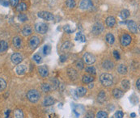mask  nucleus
I'll use <instances>...</instances> for the list:
<instances>
[{
	"instance_id": "1",
	"label": "nucleus",
	"mask_w": 140,
	"mask_h": 118,
	"mask_svg": "<svg viewBox=\"0 0 140 118\" xmlns=\"http://www.w3.org/2000/svg\"><path fill=\"white\" fill-rule=\"evenodd\" d=\"M100 81L103 86L110 87V86H112V84L113 83V76L111 75L107 74V73H104V74H102L100 76Z\"/></svg>"
},
{
	"instance_id": "2",
	"label": "nucleus",
	"mask_w": 140,
	"mask_h": 118,
	"mask_svg": "<svg viewBox=\"0 0 140 118\" xmlns=\"http://www.w3.org/2000/svg\"><path fill=\"white\" fill-rule=\"evenodd\" d=\"M27 98L31 103H36L41 98V94L36 90H30L27 93Z\"/></svg>"
},
{
	"instance_id": "3",
	"label": "nucleus",
	"mask_w": 140,
	"mask_h": 118,
	"mask_svg": "<svg viewBox=\"0 0 140 118\" xmlns=\"http://www.w3.org/2000/svg\"><path fill=\"white\" fill-rule=\"evenodd\" d=\"M35 29L36 32H38V33L45 34V33H46L48 31V25L45 23H38L36 24Z\"/></svg>"
},
{
	"instance_id": "4",
	"label": "nucleus",
	"mask_w": 140,
	"mask_h": 118,
	"mask_svg": "<svg viewBox=\"0 0 140 118\" xmlns=\"http://www.w3.org/2000/svg\"><path fill=\"white\" fill-rule=\"evenodd\" d=\"M83 59H84V62L88 65H92L96 62L95 56L92 54H90V53H85L83 56Z\"/></svg>"
},
{
	"instance_id": "5",
	"label": "nucleus",
	"mask_w": 140,
	"mask_h": 118,
	"mask_svg": "<svg viewBox=\"0 0 140 118\" xmlns=\"http://www.w3.org/2000/svg\"><path fill=\"white\" fill-rule=\"evenodd\" d=\"M38 16L43 19L48 20V21H50V20H53L54 19L53 14H51L50 12H49V11H41L38 13Z\"/></svg>"
},
{
	"instance_id": "6",
	"label": "nucleus",
	"mask_w": 140,
	"mask_h": 118,
	"mask_svg": "<svg viewBox=\"0 0 140 118\" xmlns=\"http://www.w3.org/2000/svg\"><path fill=\"white\" fill-rule=\"evenodd\" d=\"M93 5L92 0H82L80 4H79V7L82 10H88L89 8H91Z\"/></svg>"
},
{
	"instance_id": "7",
	"label": "nucleus",
	"mask_w": 140,
	"mask_h": 118,
	"mask_svg": "<svg viewBox=\"0 0 140 118\" xmlns=\"http://www.w3.org/2000/svg\"><path fill=\"white\" fill-rule=\"evenodd\" d=\"M127 27H128L129 30L131 32H133V33H137L138 32V25L134 21H133V20H129V21L127 22Z\"/></svg>"
},
{
	"instance_id": "8",
	"label": "nucleus",
	"mask_w": 140,
	"mask_h": 118,
	"mask_svg": "<svg viewBox=\"0 0 140 118\" xmlns=\"http://www.w3.org/2000/svg\"><path fill=\"white\" fill-rule=\"evenodd\" d=\"M104 30V27L101 23H95L93 27H92V32L95 35H98V34H101V32Z\"/></svg>"
},
{
	"instance_id": "9",
	"label": "nucleus",
	"mask_w": 140,
	"mask_h": 118,
	"mask_svg": "<svg viewBox=\"0 0 140 118\" xmlns=\"http://www.w3.org/2000/svg\"><path fill=\"white\" fill-rule=\"evenodd\" d=\"M11 60L14 64H19V63H20L22 62L23 56L20 54H19V53H15V54H13L11 55Z\"/></svg>"
},
{
	"instance_id": "10",
	"label": "nucleus",
	"mask_w": 140,
	"mask_h": 118,
	"mask_svg": "<svg viewBox=\"0 0 140 118\" xmlns=\"http://www.w3.org/2000/svg\"><path fill=\"white\" fill-rule=\"evenodd\" d=\"M39 44H40V39L36 36H32L29 40V45L32 50H35V49L38 46Z\"/></svg>"
},
{
	"instance_id": "11",
	"label": "nucleus",
	"mask_w": 140,
	"mask_h": 118,
	"mask_svg": "<svg viewBox=\"0 0 140 118\" xmlns=\"http://www.w3.org/2000/svg\"><path fill=\"white\" fill-rule=\"evenodd\" d=\"M131 42V36L128 34H124L122 35L121 38V43L123 46H127L128 44H130Z\"/></svg>"
},
{
	"instance_id": "12",
	"label": "nucleus",
	"mask_w": 140,
	"mask_h": 118,
	"mask_svg": "<svg viewBox=\"0 0 140 118\" xmlns=\"http://www.w3.org/2000/svg\"><path fill=\"white\" fill-rule=\"evenodd\" d=\"M38 72L40 75L43 77V78H46L49 75V69L46 66V65H43V66H41L38 69Z\"/></svg>"
},
{
	"instance_id": "13",
	"label": "nucleus",
	"mask_w": 140,
	"mask_h": 118,
	"mask_svg": "<svg viewBox=\"0 0 140 118\" xmlns=\"http://www.w3.org/2000/svg\"><path fill=\"white\" fill-rule=\"evenodd\" d=\"M67 75L69 76V78L71 79V80H75L78 79V72L75 70V69L73 68H69L67 70Z\"/></svg>"
},
{
	"instance_id": "14",
	"label": "nucleus",
	"mask_w": 140,
	"mask_h": 118,
	"mask_svg": "<svg viewBox=\"0 0 140 118\" xmlns=\"http://www.w3.org/2000/svg\"><path fill=\"white\" fill-rule=\"evenodd\" d=\"M28 70V68L25 65H19L15 68V72L18 75H24Z\"/></svg>"
},
{
	"instance_id": "15",
	"label": "nucleus",
	"mask_w": 140,
	"mask_h": 118,
	"mask_svg": "<svg viewBox=\"0 0 140 118\" xmlns=\"http://www.w3.org/2000/svg\"><path fill=\"white\" fill-rule=\"evenodd\" d=\"M54 102H55V100L52 96H46V98L44 99L43 105L44 106H46V107H49V106L53 105V104H54Z\"/></svg>"
},
{
	"instance_id": "16",
	"label": "nucleus",
	"mask_w": 140,
	"mask_h": 118,
	"mask_svg": "<svg viewBox=\"0 0 140 118\" xmlns=\"http://www.w3.org/2000/svg\"><path fill=\"white\" fill-rule=\"evenodd\" d=\"M102 66L104 69H105V70H112V69L114 67V64L113 62H111V61L106 60V61H105V62H103Z\"/></svg>"
},
{
	"instance_id": "17",
	"label": "nucleus",
	"mask_w": 140,
	"mask_h": 118,
	"mask_svg": "<svg viewBox=\"0 0 140 118\" xmlns=\"http://www.w3.org/2000/svg\"><path fill=\"white\" fill-rule=\"evenodd\" d=\"M113 95L114 96V98L120 99L123 96V95H124V91L120 90V89H118V88H115L113 91Z\"/></svg>"
},
{
	"instance_id": "18",
	"label": "nucleus",
	"mask_w": 140,
	"mask_h": 118,
	"mask_svg": "<svg viewBox=\"0 0 140 118\" xmlns=\"http://www.w3.org/2000/svg\"><path fill=\"white\" fill-rule=\"evenodd\" d=\"M13 44L16 49H20L22 45V40L19 36H15L13 39Z\"/></svg>"
},
{
	"instance_id": "19",
	"label": "nucleus",
	"mask_w": 140,
	"mask_h": 118,
	"mask_svg": "<svg viewBox=\"0 0 140 118\" xmlns=\"http://www.w3.org/2000/svg\"><path fill=\"white\" fill-rule=\"evenodd\" d=\"M75 92H76L78 97H79V96L82 97V96H85L86 92H87V90H86V88L84 87H79L77 88V90L75 91Z\"/></svg>"
},
{
	"instance_id": "20",
	"label": "nucleus",
	"mask_w": 140,
	"mask_h": 118,
	"mask_svg": "<svg viewBox=\"0 0 140 118\" xmlns=\"http://www.w3.org/2000/svg\"><path fill=\"white\" fill-rule=\"evenodd\" d=\"M115 23H116V19H115V18L113 17V16H109V17H108L106 19V24L107 26L109 27H113Z\"/></svg>"
},
{
	"instance_id": "21",
	"label": "nucleus",
	"mask_w": 140,
	"mask_h": 118,
	"mask_svg": "<svg viewBox=\"0 0 140 118\" xmlns=\"http://www.w3.org/2000/svg\"><path fill=\"white\" fill-rule=\"evenodd\" d=\"M22 33L24 36H29L32 33V28L29 25H26L24 26L23 30H22Z\"/></svg>"
},
{
	"instance_id": "22",
	"label": "nucleus",
	"mask_w": 140,
	"mask_h": 118,
	"mask_svg": "<svg viewBox=\"0 0 140 118\" xmlns=\"http://www.w3.org/2000/svg\"><path fill=\"white\" fill-rule=\"evenodd\" d=\"M117 71H118L119 74L125 75L127 72V67L125 66V65L121 64V65H119V66L117 67Z\"/></svg>"
},
{
	"instance_id": "23",
	"label": "nucleus",
	"mask_w": 140,
	"mask_h": 118,
	"mask_svg": "<svg viewBox=\"0 0 140 118\" xmlns=\"http://www.w3.org/2000/svg\"><path fill=\"white\" fill-rule=\"evenodd\" d=\"M105 98H106L105 92L104 91H101L98 94V96H97V100H98L100 103H103V102H105Z\"/></svg>"
},
{
	"instance_id": "24",
	"label": "nucleus",
	"mask_w": 140,
	"mask_h": 118,
	"mask_svg": "<svg viewBox=\"0 0 140 118\" xmlns=\"http://www.w3.org/2000/svg\"><path fill=\"white\" fill-rule=\"evenodd\" d=\"M93 80H94L93 77L91 75H84L83 79H82V81H83L84 83H92Z\"/></svg>"
},
{
	"instance_id": "25",
	"label": "nucleus",
	"mask_w": 140,
	"mask_h": 118,
	"mask_svg": "<svg viewBox=\"0 0 140 118\" xmlns=\"http://www.w3.org/2000/svg\"><path fill=\"white\" fill-rule=\"evenodd\" d=\"M8 49V44L4 41V40H1L0 41V53L5 52Z\"/></svg>"
},
{
	"instance_id": "26",
	"label": "nucleus",
	"mask_w": 140,
	"mask_h": 118,
	"mask_svg": "<svg viewBox=\"0 0 140 118\" xmlns=\"http://www.w3.org/2000/svg\"><path fill=\"white\" fill-rule=\"evenodd\" d=\"M75 40H78V41H80V42H85L86 37L84 34L81 33V32H78L75 36Z\"/></svg>"
},
{
	"instance_id": "27",
	"label": "nucleus",
	"mask_w": 140,
	"mask_h": 118,
	"mask_svg": "<svg viewBox=\"0 0 140 118\" xmlns=\"http://www.w3.org/2000/svg\"><path fill=\"white\" fill-rule=\"evenodd\" d=\"M106 41L108 42L109 44H112L114 43V40H115V38H114V36L112 34V33H108L106 35Z\"/></svg>"
},
{
	"instance_id": "28",
	"label": "nucleus",
	"mask_w": 140,
	"mask_h": 118,
	"mask_svg": "<svg viewBox=\"0 0 140 118\" xmlns=\"http://www.w3.org/2000/svg\"><path fill=\"white\" fill-rule=\"evenodd\" d=\"M71 46H72V44H71V42H66V43H64L63 45H62V48H61V50H62V51H63V52H66V51H68L71 48Z\"/></svg>"
},
{
	"instance_id": "29",
	"label": "nucleus",
	"mask_w": 140,
	"mask_h": 118,
	"mask_svg": "<svg viewBox=\"0 0 140 118\" xmlns=\"http://www.w3.org/2000/svg\"><path fill=\"white\" fill-rule=\"evenodd\" d=\"M16 10L18 11H24L27 10V5L24 3H20L19 4L17 5V7H16Z\"/></svg>"
},
{
	"instance_id": "30",
	"label": "nucleus",
	"mask_w": 140,
	"mask_h": 118,
	"mask_svg": "<svg viewBox=\"0 0 140 118\" xmlns=\"http://www.w3.org/2000/svg\"><path fill=\"white\" fill-rule=\"evenodd\" d=\"M14 117L15 118H24V112L20 109H16L14 112Z\"/></svg>"
},
{
	"instance_id": "31",
	"label": "nucleus",
	"mask_w": 140,
	"mask_h": 118,
	"mask_svg": "<svg viewBox=\"0 0 140 118\" xmlns=\"http://www.w3.org/2000/svg\"><path fill=\"white\" fill-rule=\"evenodd\" d=\"M129 15H130V11L128 10H122L120 13V16L122 19H125L127 17H129Z\"/></svg>"
},
{
	"instance_id": "32",
	"label": "nucleus",
	"mask_w": 140,
	"mask_h": 118,
	"mask_svg": "<svg viewBox=\"0 0 140 118\" xmlns=\"http://www.w3.org/2000/svg\"><path fill=\"white\" fill-rule=\"evenodd\" d=\"M122 87H123V88L126 89V90H127V89H129L130 87V83L129 80L124 79V80H122Z\"/></svg>"
},
{
	"instance_id": "33",
	"label": "nucleus",
	"mask_w": 140,
	"mask_h": 118,
	"mask_svg": "<svg viewBox=\"0 0 140 118\" xmlns=\"http://www.w3.org/2000/svg\"><path fill=\"white\" fill-rule=\"evenodd\" d=\"M96 118H108V113L105 111H100L97 112Z\"/></svg>"
},
{
	"instance_id": "34",
	"label": "nucleus",
	"mask_w": 140,
	"mask_h": 118,
	"mask_svg": "<svg viewBox=\"0 0 140 118\" xmlns=\"http://www.w3.org/2000/svg\"><path fill=\"white\" fill-rule=\"evenodd\" d=\"M75 66H76V67L78 69H79V70H83V69H84V62L82 60H80V59L77 60L76 62H75Z\"/></svg>"
},
{
	"instance_id": "35",
	"label": "nucleus",
	"mask_w": 140,
	"mask_h": 118,
	"mask_svg": "<svg viewBox=\"0 0 140 118\" xmlns=\"http://www.w3.org/2000/svg\"><path fill=\"white\" fill-rule=\"evenodd\" d=\"M42 90L44 91V92H49V91L51 90V87H50V86H49V84H47V83H43L42 84Z\"/></svg>"
},
{
	"instance_id": "36",
	"label": "nucleus",
	"mask_w": 140,
	"mask_h": 118,
	"mask_svg": "<svg viewBox=\"0 0 140 118\" xmlns=\"http://www.w3.org/2000/svg\"><path fill=\"white\" fill-rule=\"evenodd\" d=\"M6 87H7V83H6V81L4 80L3 79L0 78V91H3L4 89L6 88Z\"/></svg>"
},
{
	"instance_id": "37",
	"label": "nucleus",
	"mask_w": 140,
	"mask_h": 118,
	"mask_svg": "<svg viewBox=\"0 0 140 118\" xmlns=\"http://www.w3.org/2000/svg\"><path fill=\"white\" fill-rule=\"evenodd\" d=\"M51 51V48L49 45H45L43 48V54L45 55H48L49 54V53Z\"/></svg>"
},
{
	"instance_id": "38",
	"label": "nucleus",
	"mask_w": 140,
	"mask_h": 118,
	"mask_svg": "<svg viewBox=\"0 0 140 118\" xmlns=\"http://www.w3.org/2000/svg\"><path fill=\"white\" fill-rule=\"evenodd\" d=\"M67 6L69 8H73L75 7V0H67Z\"/></svg>"
},
{
	"instance_id": "39",
	"label": "nucleus",
	"mask_w": 140,
	"mask_h": 118,
	"mask_svg": "<svg viewBox=\"0 0 140 118\" xmlns=\"http://www.w3.org/2000/svg\"><path fill=\"white\" fill-rule=\"evenodd\" d=\"M86 72H88V74H92V75H95L96 74V69L93 66H89L86 68Z\"/></svg>"
},
{
	"instance_id": "40",
	"label": "nucleus",
	"mask_w": 140,
	"mask_h": 118,
	"mask_svg": "<svg viewBox=\"0 0 140 118\" xmlns=\"http://www.w3.org/2000/svg\"><path fill=\"white\" fill-rule=\"evenodd\" d=\"M18 19L21 22H25L26 20L28 19V17H27V15L25 14H19L18 15Z\"/></svg>"
},
{
	"instance_id": "41",
	"label": "nucleus",
	"mask_w": 140,
	"mask_h": 118,
	"mask_svg": "<svg viewBox=\"0 0 140 118\" xmlns=\"http://www.w3.org/2000/svg\"><path fill=\"white\" fill-rule=\"evenodd\" d=\"M32 58H33V60L36 63H41L42 62V57H41L40 54H35Z\"/></svg>"
},
{
	"instance_id": "42",
	"label": "nucleus",
	"mask_w": 140,
	"mask_h": 118,
	"mask_svg": "<svg viewBox=\"0 0 140 118\" xmlns=\"http://www.w3.org/2000/svg\"><path fill=\"white\" fill-rule=\"evenodd\" d=\"M94 113L92 111H88L87 113L85 114L84 118H94Z\"/></svg>"
},
{
	"instance_id": "43",
	"label": "nucleus",
	"mask_w": 140,
	"mask_h": 118,
	"mask_svg": "<svg viewBox=\"0 0 140 118\" xmlns=\"http://www.w3.org/2000/svg\"><path fill=\"white\" fill-rule=\"evenodd\" d=\"M123 116H124V113H123L122 111H117L115 113V117L116 118H122Z\"/></svg>"
},
{
	"instance_id": "44",
	"label": "nucleus",
	"mask_w": 140,
	"mask_h": 118,
	"mask_svg": "<svg viewBox=\"0 0 140 118\" xmlns=\"http://www.w3.org/2000/svg\"><path fill=\"white\" fill-rule=\"evenodd\" d=\"M10 4L12 7H17L19 4V0H10Z\"/></svg>"
},
{
	"instance_id": "45",
	"label": "nucleus",
	"mask_w": 140,
	"mask_h": 118,
	"mask_svg": "<svg viewBox=\"0 0 140 118\" xmlns=\"http://www.w3.org/2000/svg\"><path fill=\"white\" fill-rule=\"evenodd\" d=\"M113 56H114V58H115V59L116 60H119L120 59V54H119V53L117 51V50H115V51H113Z\"/></svg>"
},
{
	"instance_id": "46",
	"label": "nucleus",
	"mask_w": 140,
	"mask_h": 118,
	"mask_svg": "<svg viewBox=\"0 0 140 118\" xmlns=\"http://www.w3.org/2000/svg\"><path fill=\"white\" fill-rule=\"evenodd\" d=\"M64 30H65L66 32H68V33H71V32H73V30L71 29V28H70L69 25L65 26V27H64Z\"/></svg>"
},
{
	"instance_id": "47",
	"label": "nucleus",
	"mask_w": 140,
	"mask_h": 118,
	"mask_svg": "<svg viewBox=\"0 0 140 118\" xmlns=\"http://www.w3.org/2000/svg\"><path fill=\"white\" fill-rule=\"evenodd\" d=\"M0 4L4 7H8V5H9V3H8L7 1H6V0H1L0 1Z\"/></svg>"
},
{
	"instance_id": "48",
	"label": "nucleus",
	"mask_w": 140,
	"mask_h": 118,
	"mask_svg": "<svg viewBox=\"0 0 140 118\" xmlns=\"http://www.w3.org/2000/svg\"><path fill=\"white\" fill-rule=\"evenodd\" d=\"M53 87H54V88H57V87L59 86V82L58 81H57V79H53Z\"/></svg>"
},
{
	"instance_id": "49",
	"label": "nucleus",
	"mask_w": 140,
	"mask_h": 118,
	"mask_svg": "<svg viewBox=\"0 0 140 118\" xmlns=\"http://www.w3.org/2000/svg\"><path fill=\"white\" fill-rule=\"evenodd\" d=\"M66 60H67V57H66L65 55H61V57H60V61H61V62H66Z\"/></svg>"
},
{
	"instance_id": "50",
	"label": "nucleus",
	"mask_w": 140,
	"mask_h": 118,
	"mask_svg": "<svg viewBox=\"0 0 140 118\" xmlns=\"http://www.w3.org/2000/svg\"><path fill=\"white\" fill-rule=\"evenodd\" d=\"M136 87H137V88H138V90L139 91V90H140V79H138V80H137Z\"/></svg>"
},
{
	"instance_id": "51",
	"label": "nucleus",
	"mask_w": 140,
	"mask_h": 118,
	"mask_svg": "<svg viewBox=\"0 0 140 118\" xmlns=\"http://www.w3.org/2000/svg\"><path fill=\"white\" fill-rule=\"evenodd\" d=\"M9 113H10V110H7V112H6V118H8V116H9Z\"/></svg>"
},
{
	"instance_id": "52",
	"label": "nucleus",
	"mask_w": 140,
	"mask_h": 118,
	"mask_svg": "<svg viewBox=\"0 0 140 118\" xmlns=\"http://www.w3.org/2000/svg\"><path fill=\"white\" fill-rule=\"evenodd\" d=\"M135 116H136V115H135V113H131V114H130V116L132 117V118L135 117Z\"/></svg>"
},
{
	"instance_id": "53",
	"label": "nucleus",
	"mask_w": 140,
	"mask_h": 118,
	"mask_svg": "<svg viewBox=\"0 0 140 118\" xmlns=\"http://www.w3.org/2000/svg\"><path fill=\"white\" fill-rule=\"evenodd\" d=\"M93 87V84H92V83L89 85V87H90V88H91V87Z\"/></svg>"
},
{
	"instance_id": "54",
	"label": "nucleus",
	"mask_w": 140,
	"mask_h": 118,
	"mask_svg": "<svg viewBox=\"0 0 140 118\" xmlns=\"http://www.w3.org/2000/svg\"><path fill=\"white\" fill-rule=\"evenodd\" d=\"M112 118H113V117H112Z\"/></svg>"
}]
</instances>
